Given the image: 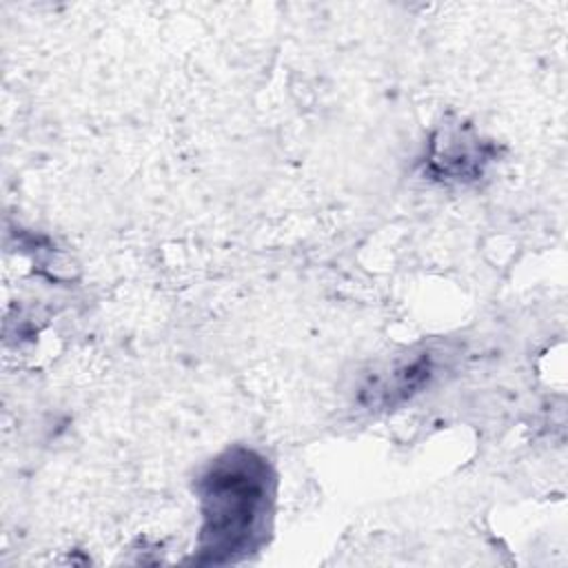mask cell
Returning a JSON list of instances; mask_svg holds the SVG:
<instances>
[{"label": "cell", "mask_w": 568, "mask_h": 568, "mask_svg": "<svg viewBox=\"0 0 568 568\" xmlns=\"http://www.w3.org/2000/svg\"><path fill=\"white\" fill-rule=\"evenodd\" d=\"M271 484L266 462L246 448L229 450L206 468L197 481L204 561H233L260 544L273 495Z\"/></svg>", "instance_id": "6da1fadb"}]
</instances>
